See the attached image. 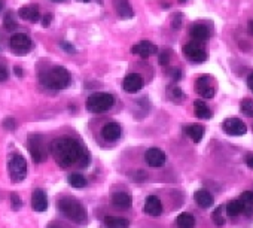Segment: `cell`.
I'll use <instances>...</instances> for the list:
<instances>
[{"mask_svg":"<svg viewBox=\"0 0 253 228\" xmlns=\"http://www.w3.org/2000/svg\"><path fill=\"white\" fill-rule=\"evenodd\" d=\"M51 154L57 164L63 169H68L75 164L86 167L89 163V154L86 149L70 136H63L52 142Z\"/></svg>","mask_w":253,"mask_h":228,"instance_id":"cell-1","label":"cell"},{"mask_svg":"<svg viewBox=\"0 0 253 228\" xmlns=\"http://www.w3.org/2000/svg\"><path fill=\"white\" fill-rule=\"evenodd\" d=\"M39 81L45 88H50V89H64L70 85L72 82V75L67 69L60 66H55L50 70H45L39 75Z\"/></svg>","mask_w":253,"mask_h":228,"instance_id":"cell-2","label":"cell"},{"mask_svg":"<svg viewBox=\"0 0 253 228\" xmlns=\"http://www.w3.org/2000/svg\"><path fill=\"white\" fill-rule=\"evenodd\" d=\"M57 208L63 215H66L73 222L85 224L88 219V213H86V209L84 208V204L72 197H64L61 200H58Z\"/></svg>","mask_w":253,"mask_h":228,"instance_id":"cell-3","label":"cell"},{"mask_svg":"<svg viewBox=\"0 0 253 228\" xmlns=\"http://www.w3.org/2000/svg\"><path fill=\"white\" fill-rule=\"evenodd\" d=\"M115 105V97L109 93H94L86 100V109L93 113H103L112 109Z\"/></svg>","mask_w":253,"mask_h":228,"instance_id":"cell-4","label":"cell"},{"mask_svg":"<svg viewBox=\"0 0 253 228\" xmlns=\"http://www.w3.org/2000/svg\"><path fill=\"white\" fill-rule=\"evenodd\" d=\"M8 170L12 182H21L27 176V163L22 155H12L8 161Z\"/></svg>","mask_w":253,"mask_h":228,"instance_id":"cell-5","label":"cell"},{"mask_svg":"<svg viewBox=\"0 0 253 228\" xmlns=\"http://www.w3.org/2000/svg\"><path fill=\"white\" fill-rule=\"evenodd\" d=\"M9 45H11V50L15 54H19V55L27 54L33 48L32 39L24 33H14L9 39Z\"/></svg>","mask_w":253,"mask_h":228,"instance_id":"cell-6","label":"cell"},{"mask_svg":"<svg viewBox=\"0 0 253 228\" xmlns=\"http://www.w3.org/2000/svg\"><path fill=\"white\" fill-rule=\"evenodd\" d=\"M183 54H185V57L192 63H202L207 58V54H205L204 48L198 42L186 43L185 47H183Z\"/></svg>","mask_w":253,"mask_h":228,"instance_id":"cell-7","label":"cell"},{"mask_svg":"<svg viewBox=\"0 0 253 228\" xmlns=\"http://www.w3.org/2000/svg\"><path fill=\"white\" fill-rule=\"evenodd\" d=\"M195 89L197 93L202 97V99H213L215 97V93H216V88L212 82V78L210 76H200L195 82Z\"/></svg>","mask_w":253,"mask_h":228,"instance_id":"cell-8","label":"cell"},{"mask_svg":"<svg viewBox=\"0 0 253 228\" xmlns=\"http://www.w3.org/2000/svg\"><path fill=\"white\" fill-rule=\"evenodd\" d=\"M27 143H29V151H30L33 161L36 164L42 163L45 159V146L42 143V139L39 138V136H30Z\"/></svg>","mask_w":253,"mask_h":228,"instance_id":"cell-9","label":"cell"},{"mask_svg":"<svg viewBox=\"0 0 253 228\" xmlns=\"http://www.w3.org/2000/svg\"><path fill=\"white\" fill-rule=\"evenodd\" d=\"M222 130L229 136H243L247 131L246 124L238 118H226L222 123Z\"/></svg>","mask_w":253,"mask_h":228,"instance_id":"cell-10","label":"cell"},{"mask_svg":"<svg viewBox=\"0 0 253 228\" xmlns=\"http://www.w3.org/2000/svg\"><path fill=\"white\" fill-rule=\"evenodd\" d=\"M122 87L127 93L130 94H134L137 91H140L142 87H143V78L139 75V73H130L125 76L124 82H122Z\"/></svg>","mask_w":253,"mask_h":228,"instance_id":"cell-11","label":"cell"},{"mask_svg":"<svg viewBox=\"0 0 253 228\" xmlns=\"http://www.w3.org/2000/svg\"><path fill=\"white\" fill-rule=\"evenodd\" d=\"M146 163L151 167H163L166 164V154L159 148H151L146 151Z\"/></svg>","mask_w":253,"mask_h":228,"instance_id":"cell-12","label":"cell"},{"mask_svg":"<svg viewBox=\"0 0 253 228\" xmlns=\"http://www.w3.org/2000/svg\"><path fill=\"white\" fill-rule=\"evenodd\" d=\"M131 53H133V54H137V55H140V57H143V58H148V57L156 54V53H158V48H156V45H153L152 42L143 40V42L135 43L134 47H131Z\"/></svg>","mask_w":253,"mask_h":228,"instance_id":"cell-13","label":"cell"},{"mask_svg":"<svg viewBox=\"0 0 253 228\" xmlns=\"http://www.w3.org/2000/svg\"><path fill=\"white\" fill-rule=\"evenodd\" d=\"M122 133V127L118 124V123H107L103 125L101 128V136H103V139L107 140V142H115V140H118L119 139V136Z\"/></svg>","mask_w":253,"mask_h":228,"instance_id":"cell-14","label":"cell"},{"mask_svg":"<svg viewBox=\"0 0 253 228\" xmlns=\"http://www.w3.org/2000/svg\"><path fill=\"white\" fill-rule=\"evenodd\" d=\"M145 213L151 215V216H159L163 213V203L156 195H149L145 201V206H143Z\"/></svg>","mask_w":253,"mask_h":228,"instance_id":"cell-15","label":"cell"},{"mask_svg":"<svg viewBox=\"0 0 253 228\" xmlns=\"http://www.w3.org/2000/svg\"><path fill=\"white\" fill-rule=\"evenodd\" d=\"M32 208L36 212H45L48 209V197L42 190H34L32 195Z\"/></svg>","mask_w":253,"mask_h":228,"instance_id":"cell-16","label":"cell"},{"mask_svg":"<svg viewBox=\"0 0 253 228\" xmlns=\"http://www.w3.org/2000/svg\"><path fill=\"white\" fill-rule=\"evenodd\" d=\"M189 35L191 37L195 40V42H204L210 37V30L205 24H201V22H195V24L191 27L189 30Z\"/></svg>","mask_w":253,"mask_h":228,"instance_id":"cell-17","label":"cell"},{"mask_svg":"<svg viewBox=\"0 0 253 228\" xmlns=\"http://www.w3.org/2000/svg\"><path fill=\"white\" fill-rule=\"evenodd\" d=\"M194 198H195V203L198 204L200 208L202 209H209L213 206V203H215V198L213 195L207 191V190H198L195 194H194Z\"/></svg>","mask_w":253,"mask_h":228,"instance_id":"cell-18","label":"cell"},{"mask_svg":"<svg viewBox=\"0 0 253 228\" xmlns=\"http://www.w3.org/2000/svg\"><path fill=\"white\" fill-rule=\"evenodd\" d=\"M18 15H19L22 19H29L30 22H37V21L40 19L39 6H36V5H27V6L19 8Z\"/></svg>","mask_w":253,"mask_h":228,"instance_id":"cell-19","label":"cell"},{"mask_svg":"<svg viewBox=\"0 0 253 228\" xmlns=\"http://www.w3.org/2000/svg\"><path fill=\"white\" fill-rule=\"evenodd\" d=\"M115 9H117V14L121 18H133L134 17V11L130 5L128 0H113Z\"/></svg>","mask_w":253,"mask_h":228,"instance_id":"cell-20","label":"cell"},{"mask_svg":"<svg viewBox=\"0 0 253 228\" xmlns=\"http://www.w3.org/2000/svg\"><path fill=\"white\" fill-rule=\"evenodd\" d=\"M112 203L118 209H128L131 206V197L127 193H115L112 195Z\"/></svg>","mask_w":253,"mask_h":228,"instance_id":"cell-21","label":"cell"},{"mask_svg":"<svg viewBox=\"0 0 253 228\" xmlns=\"http://www.w3.org/2000/svg\"><path fill=\"white\" fill-rule=\"evenodd\" d=\"M185 133L192 139V142L200 143L202 140V136H204V127L200 124H191V125L185 127Z\"/></svg>","mask_w":253,"mask_h":228,"instance_id":"cell-22","label":"cell"},{"mask_svg":"<svg viewBox=\"0 0 253 228\" xmlns=\"http://www.w3.org/2000/svg\"><path fill=\"white\" fill-rule=\"evenodd\" d=\"M194 110H195V115L200 120H210L213 117L212 110L207 107V105L202 100H195L194 102Z\"/></svg>","mask_w":253,"mask_h":228,"instance_id":"cell-23","label":"cell"},{"mask_svg":"<svg viewBox=\"0 0 253 228\" xmlns=\"http://www.w3.org/2000/svg\"><path fill=\"white\" fill-rule=\"evenodd\" d=\"M104 227L107 228H128L130 222L125 218H119V216H106L104 218Z\"/></svg>","mask_w":253,"mask_h":228,"instance_id":"cell-24","label":"cell"},{"mask_svg":"<svg viewBox=\"0 0 253 228\" xmlns=\"http://www.w3.org/2000/svg\"><path fill=\"white\" fill-rule=\"evenodd\" d=\"M176 224H177V228H194L195 227V218L188 212H183L177 216Z\"/></svg>","mask_w":253,"mask_h":228,"instance_id":"cell-25","label":"cell"},{"mask_svg":"<svg viewBox=\"0 0 253 228\" xmlns=\"http://www.w3.org/2000/svg\"><path fill=\"white\" fill-rule=\"evenodd\" d=\"M225 210H226L228 216H231V218L238 216L240 213H243V203L240 201V198L228 201V204H226Z\"/></svg>","mask_w":253,"mask_h":228,"instance_id":"cell-26","label":"cell"},{"mask_svg":"<svg viewBox=\"0 0 253 228\" xmlns=\"http://www.w3.org/2000/svg\"><path fill=\"white\" fill-rule=\"evenodd\" d=\"M67 180H68V184H70L72 187H75V188H85L86 184H88L86 177L81 173H72L70 176H68Z\"/></svg>","mask_w":253,"mask_h":228,"instance_id":"cell-27","label":"cell"},{"mask_svg":"<svg viewBox=\"0 0 253 228\" xmlns=\"http://www.w3.org/2000/svg\"><path fill=\"white\" fill-rule=\"evenodd\" d=\"M3 24H5V29L9 30V32H14L18 24H17V21H15V17H14V12L8 11L3 17Z\"/></svg>","mask_w":253,"mask_h":228,"instance_id":"cell-28","label":"cell"},{"mask_svg":"<svg viewBox=\"0 0 253 228\" xmlns=\"http://www.w3.org/2000/svg\"><path fill=\"white\" fill-rule=\"evenodd\" d=\"M240 110L244 113L246 117L253 118V100H252V99H244V100L241 102Z\"/></svg>","mask_w":253,"mask_h":228,"instance_id":"cell-29","label":"cell"},{"mask_svg":"<svg viewBox=\"0 0 253 228\" xmlns=\"http://www.w3.org/2000/svg\"><path fill=\"white\" fill-rule=\"evenodd\" d=\"M222 212H223V208H222V206H219V208H218V209L213 212V215H212L213 222H215V225H216V227H223V225H225V218H223Z\"/></svg>","mask_w":253,"mask_h":228,"instance_id":"cell-30","label":"cell"},{"mask_svg":"<svg viewBox=\"0 0 253 228\" xmlns=\"http://www.w3.org/2000/svg\"><path fill=\"white\" fill-rule=\"evenodd\" d=\"M169 96H170V99H171V100H174V102H177V100L183 99V93H182V89H180V88H177V87H171V88L169 89Z\"/></svg>","mask_w":253,"mask_h":228,"instance_id":"cell-31","label":"cell"},{"mask_svg":"<svg viewBox=\"0 0 253 228\" xmlns=\"http://www.w3.org/2000/svg\"><path fill=\"white\" fill-rule=\"evenodd\" d=\"M11 204H12V209H14V210L21 209L22 201H21V198H19V195H18L17 193H12V194H11Z\"/></svg>","mask_w":253,"mask_h":228,"instance_id":"cell-32","label":"cell"},{"mask_svg":"<svg viewBox=\"0 0 253 228\" xmlns=\"http://www.w3.org/2000/svg\"><path fill=\"white\" fill-rule=\"evenodd\" d=\"M158 61H159V64H161V66H169V61H170V54H169L167 51L161 53V54L158 55Z\"/></svg>","mask_w":253,"mask_h":228,"instance_id":"cell-33","label":"cell"},{"mask_svg":"<svg viewBox=\"0 0 253 228\" xmlns=\"http://www.w3.org/2000/svg\"><path fill=\"white\" fill-rule=\"evenodd\" d=\"M60 47H61L66 53H68V54H75V53H76V48L73 47V45H72L70 42H61Z\"/></svg>","mask_w":253,"mask_h":228,"instance_id":"cell-34","label":"cell"},{"mask_svg":"<svg viewBox=\"0 0 253 228\" xmlns=\"http://www.w3.org/2000/svg\"><path fill=\"white\" fill-rule=\"evenodd\" d=\"M180 24H182V15H180V14H176V15L173 17L171 26H173L174 29H179V27H180Z\"/></svg>","mask_w":253,"mask_h":228,"instance_id":"cell-35","label":"cell"},{"mask_svg":"<svg viewBox=\"0 0 253 228\" xmlns=\"http://www.w3.org/2000/svg\"><path fill=\"white\" fill-rule=\"evenodd\" d=\"M51 21H52V15H51V14H47V15H43V18H42V26H43L45 29H47V27H50Z\"/></svg>","mask_w":253,"mask_h":228,"instance_id":"cell-36","label":"cell"},{"mask_svg":"<svg viewBox=\"0 0 253 228\" xmlns=\"http://www.w3.org/2000/svg\"><path fill=\"white\" fill-rule=\"evenodd\" d=\"M6 130H15V121L12 120V118H8V120H5L3 121V124H2Z\"/></svg>","mask_w":253,"mask_h":228,"instance_id":"cell-37","label":"cell"},{"mask_svg":"<svg viewBox=\"0 0 253 228\" xmlns=\"http://www.w3.org/2000/svg\"><path fill=\"white\" fill-rule=\"evenodd\" d=\"M8 76H9L8 69H6V67H3V66H0V82L6 81V79H8Z\"/></svg>","mask_w":253,"mask_h":228,"instance_id":"cell-38","label":"cell"},{"mask_svg":"<svg viewBox=\"0 0 253 228\" xmlns=\"http://www.w3.org/2000/svg\"><path fill=\"white\" fill-rule=\"evenodd\" d=\"M171 78H173V81H179L180 79V76H182V72L179 70V69H173L171 72Z\"/></svg>","mask_w":253,"mask_h":228,"instance_id":"cell-39","label":"cell"},{"mask_svg":"<svg viewBox=\"0 0 253 228\" xmlns=\"http://www.w3.org/2000/svg\"><path fill=\"white\" fill-rule=\"evenodd\" d=\"M246 164L249 169H253V155H247L246 157Z\"/></svg>","mask_w":253,"mask_h":228,"instance_id":"cell-40","label":"cell"},{"mask_svg":"<svg viewBox=\"0 0 253 228\" xmlns=\"http://www.w3.org/2000/svg\"><path fill=\"white\" fill-rule=\"evenodd\" d=\"M247 32L250 36H253V19H249V22H247Z\"/></svg>","mask_w":253,"mask_h":228,"instance_id":"cell-41","label":"cell"},{"mask_svg":"<svg viewBox=\"0 0 253 228\" xmlns=\"http://www.w3.org/2000/svg\"><path fill=\"white\" fill-rule=\"evenodd\" d=\"M247 87L253 91V73H250V75L247 76Z\"/></svg>","mask_w":253,"mask_h":228,"instance_id":"cell-42","label":"cell"},{"mask_svg":"<svg viewBox=\"0 0 253 228\" xmlns=\"http://www.w3.org/2000/svg\"><path fill=\"white\" fill-rule=\"evenodd\" d=\"M15 73H17L18 76H22V70L19 69V67H15Z\"/></svg>","mask_w":253,"mask_h":228,"instance_id":"cell-43","label":"cell"},{"mask_svg":"<svg viewBox=\"0 0 253 228\" xmlns=\"http://www.w3.org/2000/svg\"><path fill=\"white\" fill-rule=\"evenodd\" d=\"M48 228H63V227H60L57 224H51V225H48Z\"/></svg>","mask_w":253,"mask_h":228,"instance_id":"cell-44","label":"cell"},{"mask_svg":"<svg viewBox=\"0 0 253 228\" xmlns=\"http://www.w3.org/2000/svg\"><path fill=\"white\" fill-rule=\"evenodd\" d=\"M3 5H5V3H3V0H0V11L3 9Z\"/></svg>","mask_w":253,"mask_h":228,"instance_id":"cell-45","label":"cell"},{"mask_svg":"<svg viewBox=\"0 0 253 228\" xmlns=\"http://www.w3.org/2000/svg\"><path fill=\"white\" fill-rule=\"evenodd\" d=\"M52 2H63V0H52Z\"/></svg>","mask_w":253,"mask_h":228,"instance_id":"cell-46","label":"cell"},{"mask_svg":"<svg viewBox=\"0 0 253 228\" xmlns=\"http://www.w3.org/2000/svg\"><path fill=\"white\" fill-rule=\"evenodd\" d=\"M179 2H180V3H183V2H186V0H179Z\"/></svg>","mask_w":253,"mask_h":228,"instance_id":"cell-47","label":"cell"},{"mask_svg":"<svg viewBox=\"0 0 253 228\" xmlns=\"http://www.w3.org/2000/svg\"><path fill=\"white\" fill-rule=\"evenodd\" d=\"M81 2H89V0H81Z\"/></svg>","mask_w":253,"mask_h":228,"instance_id":"cell-48","label":"cell"}]
</instances>
